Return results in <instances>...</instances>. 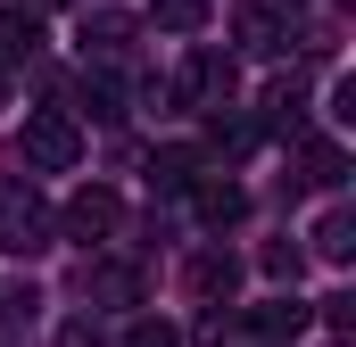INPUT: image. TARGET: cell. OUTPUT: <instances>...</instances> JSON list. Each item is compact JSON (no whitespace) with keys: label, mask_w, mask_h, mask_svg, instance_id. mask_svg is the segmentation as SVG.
<instances>
[{"label":"cell","mask_w":356,"mask_h":347,"mask_svg":"<svg viewBox=\"0 0 356 347\" xmlns=\"http://www.w3.org/2000/svg\"><path fill=\"white\" fill-rule=\"evenodd\" d=\"M307 323H315V306H307V298H290V289L266 298V306H241V314L207 306V314H199V347H224V331H232V339H257V347H290Z\"/></svg>","instance_id":"1"},{"label":"cell","mask_w":356,"mask_h":347,"mask_svg":"<svg viewBox=\"0 0 356 347\" xmlns=\"http://www.w3.org/2000/svg\"><path fill=\"white\" fill-rule=\"evenodd\" d=\"M58 240V215L42 207L33 174H0V257H42Z\"/></svg>","instance_id":"2"},{"label":"cell","mask_w":356,"mask_h":347,"mask_svg":"<svg viewBox=\"0 0 356 347\" xmlns=\"http://www.w3.org/2000/svg\"><path fill=\"white\" fill-rule=\"evenodd\" d=\"M232 91H241V58L232 50H182V67H175V83H166V99L175 108H191V116H216V108H232Z\"/></svg>","instance_id":"3"},{"label":"cell","mask_w":356,"mask_h":347,"mask_svg":"<svg viewBox=\"0 0 356 347\" xmlns=\"http://www.w3.org/2000/svg\"><path fill=\"white\" fill-rule=\"evenodd\" d=\"M17 158H25L33 174H67L75 158H83V124H75L67 108H33L25 133H17Z\"/></svg>","instance_id":"4"},{"label":"cell","mask_w":356,"mask_h":347,"mask_svg":"<svg viewBox=\"0 0 356 347\" xmlns=\"http://www.w3.org/2000/svg\"><path fill=\"white\" fill-rule=\"evenodd\" d=\"M290 25H298V0H241L232 8V42L249 58H282L290 50Z\"/></svg>","instance_id":"5"},{"label":"cell","mask_w":356,"mask_h":347,"mask_svg":"<svg viewBox=\"0 0 356 347\" xmlns=\"http://www.w3.org/2000/svg\"><path fill=\"white\" fill-rule=\"evenodd\" d=\"M116 223H124V198H116V190H99V182H83V190L67 198V215H58V232H67V240H83V248L116 240Z\"/></svg>","instance_id":"6"},{"label":"cell","mask_w":356,"mask_h":347,"mask_svg":"<svg viewBox=\"0 0 356 347\" xmlns=\"http://www.w3.org/2000/svg\"><path fill=\"white\" fill-rule=\"evenodd\" d=\"M182 289H191L199 306H232V289H241V257H232V248H199V257L182 264Z\"/></svg>","instance_id":"7"},{"label":"cell","mask_w":356,"mask_h":347,"mask_svg":"<svg viewBox=\"0 0 356 347\" xmlns=\"http://www.w3.org/2000/svg\"><path fill=\"white\" fill-rule=\"evenodd\" d=\"M133 33H141V17H124V8H91V17H83V58H99V67L124 58Z\"/></svg>","instance_id":"8"},{"label":"cell","mask_w":356,"mask_h":347,"mask_svg":"<svg viewBox=\"0 0 356 347\" xmlns=\"http://www.w3.org/2000/svg\"><path fill=\"white\" fill-rule=\"evenodd\" d=\"M290 182H298V190H340V182H348V149H340V141H298V158H290Z\"/></svg>","instance_id":"9"},{"label":"cell","mask_w":356,"mask_h":347,"mask_svg":"<svg viewBox=\"0 0 356 347\" xmlns=\"http://www.w3.org/2000/svg\"><path fill=\"white\" fill-rule=\"evenodd\" d=\"M42 8H0V67H33L42 58Z\"/></svg>","instance_id":"10"},{"label":"cell","mask_w":356,"mask_h":347,"mask_svg":"<svg viewBox=\"0 0 356 347\" xmlns=\"http://www.w3.org/2000/svg\"><path fill=\"white\" fill-rule=\"evenodd\" d=\"M83 298L91 306H141V273L133 264H83Z\"/></svg>","instance_id":"11"},{"label":"cell","mask_w":356,"mask_h":347,"mask_svg":"<svg viewBox=\"0 0 356 347\" xmlns=\"http://www.w3.org/2000/svg\"><path fill=\"white\" fill-rule=\"evenodd\" d=\"M191 207H199V223H216V232H224V223H241V215H249V190H241V182H191Z\"/></svg>","instance_id":"12"},{"label":"cell","mask_w":356,"mask_h":347,"mask_svg":"<svg viewBox=\"0 0 356 347\" xmlns=\"http://www.w3.org/2000/svg\"><path fill=\"white\" fill-rule=\"evenodd\" d=\"M199 166H207L199 149H158V158H149V190H191Z\"/></svg>","instance_id":"13"},{"label":"cell","mask_w":356,"mask_h":347,"mask_svg":"<svg viewBox=\"0 0 356 347\" xmlns=\"http://www.w3.org/2000/svg\"><path fill=\"white\" fill-rule=\"evenodd\" d=\"M298 116H307V83H298V75H282V83L266 91V133H290Z\"/></svg>","instance_id":"14"},{"label":"cell","mask_w":356,"mask_h":347,"mask_svg":"<svg viewBox=\"0 0 356 347\" xmlns=\"http://www.w3.org/2000/svg\"><path fill=\"white\" fill-rule=\"evenodd\" d=\"M348 248H356V215L348 207H332L323 223H315V257H332V264H348Z\"/></svg>","instance_id":"15"},{"label":"cell","mask_w":356,"mask_h":347,"mask_svg":"<svg viewBox=\"0 0 356 347\" xmlns=\"http://www.w3.org/2000/svg\"><path fill=\"white\" fill-rule=\"evenodd\" d=\"M149 25L158 33H199L207 25V0H149Z\"/></svg>","instance_id":"16"},{"label":"cell","mask_w":356,"mask_h":347,"mask_svg":"<svg viewBox=\"0 0 356 347\" xmlns=\"http://www.w3.org/2000/svg\"><path fill=\"white\" fill-rule=\"evenodd\" d=\"M83 99H91V116H99V124H116V116H124V83H116L108 67H91V75H83Z\"/></svg>","instance_id":"17"},{"label":"cell","mask_w":356,"mask_h":347,"mask_svg":"<svg viewBox=\"0 0 356 347\" xmlns=\"http://www.w3.org/2000/svg\"><path fill=\"white\" fill-rule=\"evenodd\" d=\"M273 273V281H298V248H290V240H266V257H257Z\"/></svg>","instance_id":"18"},{"label":"cell","mask_w":356,"mask_h":347,"mask_svg":"<svg viewBox=\"0 0 356 347\" xmlns=\"http://www.w3.org/2000/svg\"><path fill=\"white\" fill-rule=\"evenodd\" d=\"M124 347H182V339L166 331V323H133V331H124Z\"/></svg>","instance_id":"19"},{"label":"cell","mask_w":356,"mask_h":347,"mask_svg":"<svg viewBox=\"0 0 356 347\" xmlns=\"http://www.w3.org/2000/svg\"><path fill=\"white\" fill-rule=\"evenodd\" d=\"M42 8H67V0H42Z\"/></svg>","instance_id":"20"},{"label":"cell","mask_w":356,"mask_h":347,"mask_svg":"<svg viewBox=\"0 0 356 347\" xmlns=\"http://www.w3.org/2000/svg\"><path fill=\"white\" fill-rule=\"evenodd\" d=\"M0 347H8V339H0Z\"/></svg>","instance_id":"21"}]
</instances>
